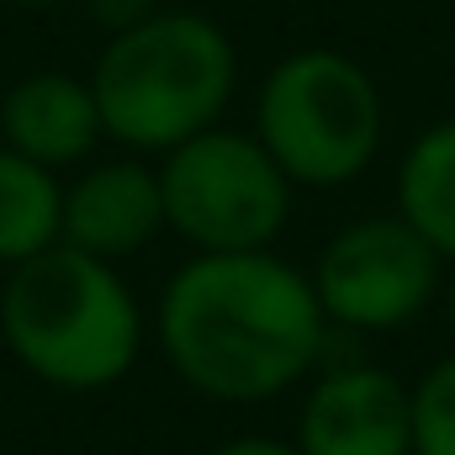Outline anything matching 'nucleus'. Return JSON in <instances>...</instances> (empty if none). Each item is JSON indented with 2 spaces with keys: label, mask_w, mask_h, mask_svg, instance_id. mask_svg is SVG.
Returning <instances> with one entry per match:
<instances>
[{
  "label": "nucleus",
  "mask_w": 455,
  "mask_h": 455,
  "mask_svg": "<svg viewBox=\"0 0 455 455\" xmlns=\"http://www.w3.org/2000/svg\"><path fill=\"white\" fill-rule=\"evenodd\" d=\"M397 218L440 259H455V116L408 143L397 164Z\"/></svg>",
  "instance_id": "9d476101"
},
{
  "label": "nucleus",
  "mask_w": 455,
  "mask_h": 455,
  "mask_svg": "<svg viewBox=\"0 0 455 455\" xmlns=\"http://www.w3.org/2000/svg\"><path fill=\"white\" fill-rule=\"evenodd\" d=\"M164 228V196H159V170L138 159H107L91 164L69 191H64V228L59 243L85 249L96 259H127L148 249Z\"/></svg>",
  "instance_id": "6e6552de"
},
{
  "label": "nucleus",
  "mask_w": 455,
  "mask_h": 455,
  "mask_svg": "<svg viewBox=\"0 0 455 455\" xmlns=\"http://www.w3.org/2000/svg\"><path fill=\"white\" fill-rule=\"evenodd\" d=\"M212 455H302V451H297V445H286V440H270V435H243V440L218 445Z\"/></svg>",
  "instance_id": "4468645a"
},
{
  "label": "nucleus",
  "mask_w": 455,
  "mask_h": 455,
  "mask_svg": "<svg viewBox=\"0 0 455 455\" xmlns=\"http://www.w3.org/2000/svg\"><path fill=\"white\" fill-rule=\"evenodd\" d=\"M413 455H455V355L429 365L419 387H408Z\"/></svg>",
  "instance_id": "f8f14e48"
},
{
  "label": "nucleus",
  "mask_w": 455,
  "mask_h": 455,
  "mask_svg": "<svg viewBox=\"0 0 455 455\" xmlns=\"http://www.w3.org/2000/svg\"><path fill=\"white\" fill-rule=\"evenodd\" d=\"M164 228H175L202 254L270 249L291 218V180L265 154L259 138L207 127L175 143L159 164Z\"/></svg>",
  "instance_id": "39448f33"
},
{
  "label": "nucleus",
  "mask_w": 455,
  "mask_h": 455,
  "mask_svg": "<svg viewBox=\"0 0 455 455\" xmlns=\"http://www.w3.org/2000/svg\"><path fill=\"white\" fill-rule=\"evenodd\" d=\"M11 5H59V0H11Z\"/></svg>",
  "instance_id": "dca6fc26"
},
{
  "label": "nucleus",
  "mask_w": 455,
  "mask_h": 455,
  "mask_svg": "<svg viewBox=\"0 0 455 455\" xmlns=\"http://www.w3.org/2000/svg\"><path fill=\"white\" fill-rule=\"evenodd\" d=\"M0 334L37 381L59 392H107L143 349V313L112 259L53 243L5 270Z\"/></svg>",
  "instance_id": "f03ea898"
},
{
  "label": "nucleus",
  "mask_w": 455,
  "mask_h": 455,
  "mask_svg": "<svg viewBox=\"0 0 455 455\" xmlns=\"http://www.w3.org/2000/svg\"><path fill=\"white\" fill-rule=\"evenodd\" d=\"M159 344L191 392L265 403L318 365L329 318L313 281L270 249L196 254L159 297Z\"/></svg>",
  "instance_id": "f257e3e1"
},
{
  "label": "nucleus",
  "mask_w": 455,
  "mask_h": 455,
  "mask_svg": "<svg viewBox=\"0 0 455 455\" xmlns=\"http://www.w3.org/2000/svg\"><path fill=\"white\" fill-rule=\"evenodd\" d=\"M440 265L445 259L392 212V218H360L339 228L323 243L307 281L329 323L387 334V329L413 323L435 302Z\"/></svg>",
  "instance_id": "423d86ee"
},
{
  "label": "nucleus",
  "mask_w": 455,
  "mask_h": 455,
  "mask_svg": "<svg viewBox=\"0 0 455 455\" xmlns=\"http://www.w3.org/2000/svg\"><path fill=\"white\" fill-rule=\"evenodd\" d=\"M0 138L5 148L48 170L80 164L101 143V112H96L91 80L59 75V69L16 80L0 101Z\"/></svg>",
  "instance_id": "1a4fd4ad"
},
{
  "label": "nucleus",
  "mask_w": 455,
  "mask_h": 455,
  "mask_svg": "<svg viewBox=\"0 0 455 455\" xmlns=\"http://www.w3.org/2000/svg\"><path fill=\"white\" fill-rule=\"evenodd\" d=\"M238 80L228 32L202 11H154L148 21L112 32L91 69L101 132L138 148L170 154L175 143L218 127Z\"/></svg>",
  "instance_id": "7ed1b4c3"
},
{
  "label": "nucleus",
  "mask_w": 455,
  "mask_h": 455,
  "mask_svg": "<svg viewBox=\"0 0 455 455\" xmlns=\"http://www.w3.org/2000/svg\"><path fill=\"white\" fill-rule=\"evenodd\" d=\"M0 286H5V265H0Z\"/></svg>",
  "instance_id": "f3484780"
},
{
  "label": "nucleus",
  "mask_w": 455,
  "mask_h": 455,
  "mask_svg": "<svg viewBox=\"0 0 455 455\" xmlns=\"http://www.w3.org/2000/svg\"><path fill=\"white\" fill-rule=\"evenodd\" d=\"M254 138L291 186H349L381 148V91L355 59L302 48L265 75Z\"/></svg>",
  "instance_id": "20e7f679"
},
{
  "label": "nucleus",
  "mask_w": 455,
  "mask_h": 455,
  "mask_svg": "<svg viewBox=\"0 0 455 455\" xmlns=\"http://www.w3.org/2000/svg\"><path fill=\"white\" fill-rule=\"evenodd\" d=\"M445 318H451V334H455V275H451V286H445Z\"/></svg>",
  "instance_id": "2eb2a0df"
},
{
  "label": "nucleus",
  "mask_w": 455,
  "mask_h": 455,
  "mask_svg": "<svg viewBox=\"0 0 455 455\" xmlns=\"http://www.w3.org/2000/svg\"><path fill=\"white\" fill-rule=\"evenodd\" d=\"M302 455H413L408 387L381 365H339L318 376L297 419Z\"/></svg>",
  "instance_id": "0eeeda50"
},
{
  "label": "nucleus",
  "mask_w": 455,
  "mask_h": 455,
  "mask_svg": "<svg viewBox=\"0 0 455 455\" xmlns=\"http://www.w3.org/2000/svg\"><path fill=\"white\" fill-rule=\"evenodd\" d=\"M85 5H91V21L107 32H127L159 11V0H85Z\"/></svg>",
  "instance_id": "ddd939ff"
},
{
  "label": "nucleus",
  "mask_w": 455,
  "mask_h": 455,
  "mask_svg": "<svg viewBox=\"0 0 455 455\" xmlns=\"http://www.w3.org/2000/svg\"><path fill=\"white\" fill-rule=\"evenodd\" d=\"M64 228V186L48 164L0 148V265H21L59 243Z\"/></svg>",
  "instance_id": "9b49d317"
}]
</instances>
